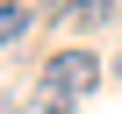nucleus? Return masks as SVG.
<instances>
[{
    "instance_id": "1",
    "label": "nucleus",
    "mask_w": 122,
    "mask_h": 114,
    "mask_svg": "<svg viewBox=\"0 0 122 114\" xmlns=\"http://www.w3.org/2000/svg\"><path fill=\"white\" fill-rule=\"evenodd\" d=\"M101 86V57L93 50H50V64H43V93H57V100H86Z\"/></svg>"
},
{
    "instance_id": "2",
    "label": "nucleus",
    "mask_w": 122,
    "mask_h": 114,
    "mask_svg": "<svg viewBox=\"0 0 122 114\" xmlns=\"http://www.w3.org/2000/svg\"><path fill=\"white\" fill-rule=\"evenodd\" d=\"M122 14V0H65V29H108Z\"/></svg>"
},
{
    "instance_id": "3",
    "label": "nucleus",
    "mask_w": 122,
    "mask_h": 114,
    "mask_svg": "<svg viewBox=\"0 0 122 114\" xmlns=\"http://www.w3.org/2000/svg\"><path fill=\"white\" fill-rule=\"evenodd\" d=\"M29 29H36V14L22 7V0H0V50H15Z\"/></svg>"
},
{
    "instance_id": "4",
    "label": "nucleus",
    "mask_w": 122,
    "mask_h": 114,
    "mask_svg": "<svg viewBox=\"0 0 122 114\" xmlns=\"http://www.w3.org/2000/svg\"><path fill=\"white\" fill-rule=\"evenodd\" d=\"M15 114H72V100H57V93H29Z\"/></svg>"
},
{
    "instance_id": "5",
    "label": "nucleus",
    "mask_w": 122,
    "mask_h": 114,
    "mask_svg": "<svg viewBox=\"0 0 122 114\" xmlns=\"http://www.w3.org/2000/svg\"><path fill=\"white\" fill-rule=\"evenodd\" d=\"M115 79H122V57H115Z\"/></svg>"
}]
</instances>
